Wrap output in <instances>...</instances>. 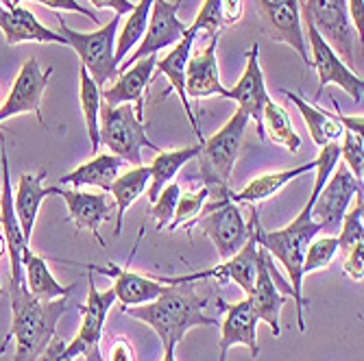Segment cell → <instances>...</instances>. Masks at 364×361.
Segmentation results:
<instances>
[{"label": "cell", "mask_w": 364, "mask_h": 361, "mask_svg": "<svg viewBox=\"0 0 364 361\" xmlns=\"http://www.w3.org/2000/svg\"><path fill=\"white\" fill-rule=\"evenodd\" d=\"M11 331L16 340L14 361H40L55 338L59 318L68 309V296L55 301H38L26 283L11 285Z\"/></svg>", "instance_id": "obj_3"}, {"label": "cell", "mask_w": 364, "mask_h": 361, "mask_svg": "<svg viewBox=\"0 0 364 361\" xmlns=\"http://www.w3.org/2000/svg\"><path fill=\"white\" fill-rule=\"evenodd\" d=\"M203 228V233L212 240L218 257L225 261L229 257H234L251 238L253 222H245L242 211L236 203L229 201V194L225 199H216L205 203L201 216L194 220Z\"/></svg>", "instance_id": "obj_8"}, {"label": "cell", "mask_w": 364, "mask_h": 361, "mask_svg": "<svg viewBox=\"0 0 364 361\" xmlns=\"http://www.w3.org/2000/svg\"><path fill=\"white\" fill-rule=\"evenodd\" d=\"M44 177H46V170H42L40 174H20L18 189L14 196L16 218L20 224V231L28 244H31V235H33V226H36V220H38L40 205L48 196V189L42 185Z\"/></svg>", "instance_id": "obj_25"}, {"label": "cell", "mask_w": 364, "mask_h": 361, "mask_svg": "<svg viewBox=\"0 0 364 361\" xmlns=\"http://www.w3.org/2000/svg\"><path fill=\"white\" fill-rule=\"evenodd\" d=\"M284 281L279 279L275 266H273V257L259 248L257 252V274H255V283L251 287V291L247 294V299L251 301V307L257 316L259 322H267L271 326V331L275 338H279L282 333V309L286 303H290L292 299L288 294L279 291V285Z\"/></svg>", "instance_id": "obj_12"}, {"label": "cell", "mask_w": 364, "mask_h": 361, "mask_svg": "<svg viewBox=\"0 0 364 361\" xmlns=\"http://www.w3.org/2000/svg\"><path fill=\"white\" fill-rule=\"evenodd\" d=\"M247 126H249V118L245 111L238 109L223 124L220 130H216L212 138H208L201 144L198 163H201V177H203V185L210 191V201L225 199L231 191L229 179L238 161Z\"/></svg>", "instance_id": "obj_5"}, {"label": "cell", "mask_w": 364, "mask_h": 361, "mask_svg": "<svg viewBox=\"0 0 364 361\" xmlns=\"http://www.w3.org/2000/svg\"><path fill=\"white\" fill-rule=\"evenodd\" d=\"M0 5H3V7H14V0H0Z\"/></svg>", "instance_id": "obj_49"}, {"label": "cell", "mask_w": 364, "mask_h": 361, "mask_svg": "<svg viewBox=\"0 0 364 361\" xmlns=\"http://www.w3.org/2000/svg\"><path fill=\"white\" fill-rule=\"evenodd\" d=\"M98 138L101 146H105L112 155L120 157L124 163H131L134 168L142 166V148H151L155 152L161 150L149 135L144 122L136 118L134 105H101V126H98Z\"/></svg>", "instance_id": "obj_7"}, {"label": "cell", "mask_w": 364, "mask_h": 361, "mask_svg": "<svg viewBox=\"0 0 364 361\" xmlns=\"http://www.w3.org/2000/svg\"><path fill=\"white\" fill-rule=\"evenodd\" d=\"M22 268H24V279H26V287L28 291L36 296L38 301H55V299H63V296H70L75 283L68 285H61L50 268H48V261L46 257L33 252L31 248L24 250L22 255Z\"/></svg>", "instance_id": "obj_24"}, {"label": "cell", "mask_w": 364, "mask_h": 361, "mask_svg": "<svg viewBox=\"0 0 364 361\" xmlns=\"http://www.w3.org/2000/svg\"><path fill=\"white\" fill-rule=\"evenodd\" d=\"M336 255H338V238L336 235L314 238L304 257V277L329 268V264H332Z\"/></svg>", "instance_id": "obj_34"}, {"label": "cell", "mask_w": 364, "mask_h": 361, "mask_svg": "<svg viewBox=\"0 0 364 361\" xmlns=\"http://www.w3.org/2000/svg\"><path fill=\"white\" fill-rule=\"evenodd\" d=\"M48 196H61L68 205V220L79 228V231H87L92 233V238L105 248V240L101 235V224L109 218V213L116 209L114 201L107 199V194H92V191H83V189H70V187H46Z\"/></svg>", "instance_id": "obj_15"}, {"label": "cell", "mask_w": 364, "mask_h": 361, "mask_svg": "<svg viewBox=\"0 0 364 361\" xmlns=\"http://www.w3.org/2000/svg\"><path fill=\"white\" fill-rule=\"evenodd\" d=\"M5 250H7V242H5V235H3V233H0V259H3Z\"/></svg>", "instance_id": "obj_48"}, {"label": "cell", "mask_w": 364, "mask_h": 361, "mask_svg": "<svg viewBox=\"0 0 364 361\" xmlns=\"http://www.w3.org/2000/svg\"><path fill=\"white\" fill-rule=\"evenodd\" d=\"M57 24H59L57 33L65 40V46H70L79 55L81 65L90 72V77L98 87L103 89L105 83L118 77L120 63L116 61L114 50H116V33L120 30V16L114 13V18L105 26L92 33L70 28L59 13H57Z\"/></svg>", "instance_id": "obj_6"}, {"label": "cell", "mask_w": 364, "mask_h": 361, "mask_svg": "<svg viewBox=\"0 0 364 361\" xmlns=\"http://www.w3.org/2000/svg\"><path fill=\"white\" fill-rule=\"evenodd\" d=\"M116 303V291L98 289L94 281V272L87 270V299L81 309V329L70 344H63L61 340L53 338L48 348L42 355V361H61V359H77L83 357L85 361H103L101 355V340L109 309Z\"/></svg>", "instance_id": "obj_4"}, {"label": "cell", "mask_w": 364, "mask_h": 361, "mask_svg": "<svg viewBox=\"0 0 364 361\" xmlns=\"http://www.w3.org/2000/svg\"><path fill=\"white\" fill-rule=\"evenodd\" d=\"M314 166H316V163L310 161V163H301V166L290 168V170L262 174V177L249 181V185L245 189H240V191H229V201L236 203V205H240V203H251V205L264 203V201H269L271 196L279 194L290 181L299 179L306 172H312Z\"/></svg>", "instance_id": "obj_26"}, {"label": "cell", "mask_w": 364, "mask_h": 361, "mask_svg": "<svg viewBox=\"0 0 364 361\" xmlns=\"http://www.w3.org/2000/svg\"><path fill=\"white\" fill-rule=\"evenodd\" d=\"M218 309L225 311V320L218 324L220 329V359L225 361L227 352L231 346H247L251 350V357L257 359L259 355V344H257V316L251 307V301L245 299L240 303H225L223 299L218 301Z\"/></svg>", "instance_id": "obj_19"}, {"label": "cell", "mask_w": 364, "mask_h": 361, "mask_svg": "<svg viewBox=\"0 0 364 361\" xmlns=\"http://www.w3.org/2000/svg\"><path fill=\"white\" fill-rule=\"evenodd\" d=\"M198 155H201V144L177 148V150H159L149 166V174H151V181L146 187L149 201L153 203L159 196V191L168 183H173V179L177 177V172L186 166V163H190Z\"/></svg>", "instance_id": "obj_28"}, {"label": "cell", "mask_w": 364, "mask_h": 361, "mask_svg": "<svg viewBox=\"0 0 364 361\" xmlns=\"http://www.w3.org/2000/svg\"><path fill=\"white\" fill-rule=\"evenodd\" d=\"M245 13V0H223V22L236 24Z\"/></svg>", "instance_id": "obj_44"}, {"label": "cell", "mask_w": 364, "mask_h": 361, "mask_svg": "<svg viewBox=\"0 0 364 361\" xmlns=\"http://www.w3.org/2000/svg\"><path fill=\"white\" fill-rule=\"evenodd\" d=\"M179 196H181V185L173 181V183H168L166 187H164L157 199L151 203V218L157 224V231H164V228L171 224V220L175 216V209H177Z\"/></svg>", "instance_id": "obj_36"}, {"label": "cell", "mask_w": 364, "mask_h": 361, "mask_svg": "<svg viewBox=\"0 0 364 361\" xmlns=\"http://www.w3.org/2000/svg\"><path fill=\"white\" fill-rule=\"evenodd\" d=\"M0 30L5 33V40L9 46H16V44H26V42H33V44H63L65 46V40L59 35L57 30L44 26L36 13L26 7H20V5H14V7H3L0 5Z\"/></svg>", "instance_id": "obj_22"}, {"label": "cell", "mask_w": 364, "mask_h": 361, "mask_svg": "<svg viewBox=\"0 0 364 361\" xmlns=\"http://www.w3.org/2000/svg\"><path fill=\"white\" fill-rule=\"evenodd\" d=\"M103 361H136V350L124 338H114Z\"/></svg>", "instance_id": "obj_41"}, {"label": "cell", "mask_w": 364, "mask_h": 361, "mask_svg": "<svg viewBox=\"0 0 364 361\" xmlns=\"http://www.w3.org/2000/svg\"><path fill=\"white\" fill-rule=\"evenodd\" d=\"M343 272L355 281V283H362L364 279V240L353 244L345 257V264H343Z\"/></svg>", "instance_id": "obj_40"}, {"label": "cell", "mask_w": 364, "mask_h": 361, "mask_svg": "<svg viewBox=\"0 0 364 361\" xmlns=\"http://www.w3.org/2000/svg\"><path fill=\"white\" fill-rule=\"evenodd\" d=\"M334 107H336V101H334ZM334 118H336V122H338L345 130H349V133L360 135V138L364 135V118H362V113H355V116H343V113L338 111V107H336Z\"/></svg>", "instance_id": "obj_42"}, {"label": "cell", "mask_w": 364, "mask_h": 361, "mask_svg": "<svg viewBox=\"0 0 364 361\" xmlns=\"http://www.w3.org/2000/svg\"><path fill=\"white\" fill-rule=\"evenodd\" d=\"M61 361H75V359H61Z\"/></svg>", "instance_id": "obj_52"}, {"label": "cell", "mask_w": 364, "mask_h": 361, "mask_svg": "<svg viewBox=\"0 0 364 361\" xmlns=\"http://www.w3.org/2000/svg\"><path fill=\"white\" fill-rule=\"evenodd\" d=\"M343 144H341V157L345 159V166L349 168V172L362 181L364 179V146H362V138L353 135L349 130L343 128Z\"/></svg>", "instance_id": "obj_37"}, {"label": "cell", "mask_w": 364, "mask_h": 361, "mask_svg": "<svg viewBox=\"0 0 364 361\" xmlns=\"http://www.w3.org/2000/svg\"><path fill=\"white\" fill-rule=\"evenodd\" d=\"M79 103H81V111L85 118V126H87V135L92 142V155L98 152L101 148V138H98V126H101V105H103V96H101V87L94 83V79L90 77V72L79 63Z\"/></svg>", "instance_id": "obj_30"}, {"label": "cell", "mask_w": 364, "mask_h": 361, "mask_svg": "<svg viewBox=\"0 0 364 361\" xmlns=\"http://www.w3.org/2000/svg\"><path fill=\"white\" fill-rule=\"evenodd\" d=\"M90 5L94 9H114L116 16H127L131 9H134V3H131V0H90Z\"/></svg>", "instance_id": "obj_45"}, {"label": "cell", "mask_w": 364, "mask_h": 361, "mask_svg": "<svg viewBox=\"0 0 364 361\" xmlns=\"http://www.w3.org/2000/svg\"><path fill=\"white\" fill-rule=\"evenodd\" d=\"M223 0H203L201 9H198L192 26L198 30V35L201 33H208L212 38L214 33H218L223 28Z\"/></svg>", "instance_id": "obj_38"}, {"label": "cell", "mask_w": 364, "mask_h": 361, "mask_svg": "<svg viewBox=\"0 0 364 361\" xmlns=\"http://www.w3.org/2000/svg\"><path fill=\"white\" fill-rule=\"evenodd\" d=\"M208 301L198 296L194 283H175L166 285L159 296L146 305L127 307L134 320L149 324L157 333L164 348L175 346L186 338V333L194 326H218L220 322L205 313Z\"/></svg>", "instance_id": "obj_1"}, {"label": "cell", "mask_w": 364, "mask_h": 361, "mask_svg": "<svg viewBox=\"0 0 364 361\" xmlns=\"http://www.w3.org/2000/svg\"><path fill=\"white\" fill-rule=\"evenodd\" d=\"M282 94H286L288 101L299 109L308 130H310V138L312 142L323 148L327 144H338L341 138H343V126L336 122L334 113H329L321 107H316L314 103H308L306 98H301L296 91H290V89H282Z\"/></svg>", "instance_id": "obj_27"}, {"label": "cell", "mask_w": 364, "mask_h": 361, "mask_svg": "<svg viewBox=\"0 0 364 361\" xmlns=\"http://www.w3.org/2000/svg\"><path fill=\"white\" fill-rule=\"evenodd\" d=\"M225 98L238 103V109L247 113L249 122L251 120L255 122V130H257L259 140H267V135H264V126H262V111L271 98L267 94V83H264V74L259 68V44L257 42L253 44V48L247 55V65H245V72H242L240 81L231 89H227Z\"/></svg>", "instance_id": "obj_17"}, {"label": "cell", "mask_w": 364, "mask_h": 361, "mask_svg": "<svg viewBox=\"0 0 364 361\" xmlns=\"http://www.w3.org/2000/svg\"><path fill=\"white\" fill-rule=\"evenodd\" d=\"M9 342H11V335L7 333V338L3 340V344H0V357H3V355L7 352V346H9Z\"/></svg>", "instance_id": "obj_47"}, {"label": "cell", "mask_w": 364, "mask_h": 361, "mask_svg": "<svg viewBox=\"0 0 364 361\" xmlns=\"http://www.w3.org/2000/svg\"><path fill=\"white\" fill-rule=\"evenodd\" d=\"M161 361H177V359H175V346L164 348V357H161Z\"/></svg>", "instance_id": "obj_46"}, {"label": "cell", "mask_w": 364, "mask_h": 361, "mask_svg": "<svg viewBox=\"0 0 364 361\" xmlns=\"http://www.w3.org/2000/svg\"><path fill=\"white\" fill-rule=\"evenodd\" d=\"M321 233V224L312 220V199L304 205L288 226L279 228V231H264L259 226L257 213H253V235L259 248L267 250L271 257H275L284 266L290 289H292V303L296 307V324L299 331H306V296H304V257L310 246V242Z\"/></svg>", "instance_id": "obj_2"}, {"label": "cell", "mask_w": 364, "mask_h": 361, "mask_svg": "<svg viewBox=\"0 0 364 361\" xmlns=\"http://www.w3.org/2000/svg\"><path fill=\"white\" fill-rule=\"evenodd\" d=\"M155 65H157V55H151V57H144L136 63H131L127 70L118 72V79L114 81V85L101 89L103 103L112 107L122 105V103L134 105L136 118L144 122V94L155 79Z\"/></svg>", "instance_id": "obj_18"}, {"label": "cell", "mask_w": 364, "mask_h": 361, "mask_svg": "<svg viewBox=\"0 0 364 361\" xmlns=\"http://www.w3.org/2000/svg\"><path fill=\"white\" fill-rule=\"evenodd\" d=\"M362 213H364V201H362V191L355 194V203L351 209H347L345 218H343V228L338 231V250H343L345 255L349 252V248L358 242L364 240V222H362Z\"/></svg>", "instance_id": "obj_35"}, {"label": "cell", "mask_w": 364, "mask_h": 361, "mask_svg": "<svg viewBox=\"0 0 364 361\" xmlns=\"http://www.w3.org/2000/svg\"><path fill=\"white\" fill-rule=\"evenodd\" d=\"M149 181H151V174H149V166H138V168H131L129 172L120 174L112 187H109V194H112V201L116 205V235L122 233V220H124V213L127 209L134 205L140 196L146 191L149 187Z\"/></svg>", "instance_id": "obj_29"}, {"label": "cell", "mask_w": 364, "mask_h": 361, "mask_svg": "<svg viewBox=\"0 0 364 361\" xmlns=\"http://www.w3.org/2000/svg\"><path fill=\"white\" fill-rule=\"evenodd\" d=\"M22 0H14V5H20ZM31 3H40V5H44V7H48V9H53V11H70V13H79V16H85V18H90L94 24H98L101 22V18H98V13L94 11V9H90V7H83L81 3H77V0H31Z\"/></svg>", "instance_id": "obj_39"}, {"label": "cell", "mask_w": 364, "mask_h": 361, "mask_svg": "<svg viewBox=\"0 0 364 361\" xmlns=\"http://www.w3.org/2000/svg\"><path fill=\"white\" fill-rule=\"evenodd\" d=\"M0 291H3V281H0Z\"/></svg>", "instance_id": "obj_51"}, {"label": "cell", "mask_w": 364, "mask_h": 361, "mask_svg": "<svg viewBox=\"0 0 364 361\" xmlns=\"http://www.w3.org/2000/svg\"><path fill=\"white\" fill-rule=\"evenodd\" d=\"M144 238V228L138 233V242L134 244V252L129 257V264L131 259H134L140 242ZM129 264L122 268V266H116V264H107V266H85L87 270L92 272H98V274H105V277H112L114 279V291H116V301L120 305V309H127V307H138V305H146L151 301H155L159 294L166 289V285L155 281L151 274H138L134 270H129Z\"/></svg>", "instance_id": "obj_16"}, {"label": "cell", "mask_w": 364, "mask_h": 361, "mask_svg": "<svg viewBox=\"0 0 364 361\" xmlns=\"http://www.w3.org/2000/svg\"><path fill=\"white\" fill-rule=\"evenodd\" d=\"M208 199H210V191H208L205 185L201 189H196V191H186V194L181 191L179 201H177L175 216H173L171 224L166 226L168 231H175V228H179V226H186V231H190V228L194 226V220L201 216Z\"/></svg>", "instance_id": "obj_33"}, {"label": "cell", "mask_w": 364, "mask_h": 361, "mask_svg": "<svg viewBox=\"0 0 364 361\" xmlns=\"http://www.w3.org/2000/svg\"><path fill=\"white\" fill-rule=\"evenodd\" d=\"M262 126H264V135H267L271 142L284 146L290 152H299L301 138L296 135L290 113L282 105H277L273 101L267 103V107L262 111Z\"/></svg>", "instance_id": "obj_32"}, {"label": "cell", "mask_w": 364, "mask_h": 361, "mask_svg": "<svg viewBox=\"0 0 364 361\" xmlns=\"http://www.w3.org/2000/svg\"><path fill=\"white\" fill-rule=\"evenodd\" d=\"M358 191H362V181L349 172L345 163L336 166L332 177L312 201V220L321 224V231L338 233V226Z\"/></svg>", "instance_id": "obj_11"}, {"label": "cell", "mask_w": 364, "mask_h": 361, "mask_svg": "<svg viewBox=\"0 0 364 361\" xmlns=\"http://www.w3.org/2000/svg\"><path fill=\"white\" fill-rule=\"evenodd\" d=\"M179 5H181V0H175V3H168V0H155L151 16H149V26L144 30L138 48L131 50L129 59L124 63H120L118 72L127 70L131 63H136L144 57L157 55L164 48H173L179 44V40L188 30V26L177 18Z\"/></svg>", "instance_id": "obj_10"}, {"label": "cell", "mask_w": 364, "mask_h": 361, "mask_svg": "<svg viewBox=\"0 0 364 361\" xmlns=\"http://www.w3.org/2000/svg\"><path fill=\"white\" fill-rule=\"evenodd\" d=\"M50 74H53V68L42 70L40 61L36 57H28L11 85L7 101L0 105V124L9 118H16L20 113H28V111H33L40 122H44L42 120V96L48 87Z\"/></svg>", "instance_id": "obj_14"}, {"label": "cell", "mask_w": 364, "mask_h": 361, "mask_svg": "<svg viewBox=\"0 0 364 361\" xmlns=\"http://www.w3.org/2000/svg\"><path fill=\"white\" fill-rule=\"evenodd\" d=\"M0 105H3V94H0Z\"/></svg>", "instance_id": "obj_50"}, {"label": "cell", "mask_w": 364, "mask_h": 361, "mask_svg": "<svg viewBox=\"0 0 364 361\" xmlns=\"http://www.w3.org/2000/svg\"><path fill=\"white\" fill-rule=\"evenodd\" d=\"M301 11L308 13L316 30L336 50V55L345 63H351L353 28L347 16V0H306Z\"/></svg>", "instance_id": "obj_13"}, {"label": "cell", "mask_w": 364, "mask_h": 361, "mask_svg": "<svg viewBox=\"0 0 364 361\" xmlns=\"http://www.w3.org/2000/svg\"><path fill=\"white\" fill-rule=\"evenodd\" d=\"M153 3L155 0H138L134 9L127 13L124 24H120V33L116 38V50H114V57L118 63H122V59H127V55L134 50V46L140 44L144 30L149 26V16L153 9Z\"/></svg>", "instance_id": "obj_31"}, {"label": "cell", "mask_w": 364, "mask_h": 361, "mask_svg": "<svg viewBox=\"0 0 364 361\" xmlns=\"http://www.w3.org/2000/svg\"><path fill=\"white\" fill-rule=\"evenodd\" d=\"M304 13V11H301ZM306 26H308V38L306 42L310 44V68L316 70L318 74V87L314 94V105L321 101L323 89L327 85H338L345 89V94L351 96L353 103H362V91H364V81L358 77L349 65L336 55V50L325 42V38L316 30L308 13H304Z\"/></svg>", "instance_id": "obj_9"}, {"label": "cell", "mask_w": 364, "mask_h": 361, "mask_svg": "<svg viewBox=\"0 0 364 361\" xmlns=\"http://www.w3.org/2000/svg\"><path fill=\"white\" fill-rule=\"evenodd\" d=\"M124 166V161L112 152H96L92 159H87L81 166H77L73 172L61 174L57 179L59 187L73 185V189H83V187H96L109 191L112 183L120 177V170Z\"/></svg>", "instance_id": "obj_23"}, {"label": "cell", "mask_w": 364, "mask_h": 361, "mask_svg": "<svg viewBox=\"0 0 364 361\" xmlns=\"http://www.w3.org/2000/svg\"><path fill=\"white\" fill-rule=\"evenodd\" d=\"M218 33L210 38L208 46L190 52L188 65H186V96L201 101V98L220 96L225 98L227 87L220 83V70H218Z\"/></svg>", "instance_id": "obj_20"}, {"label": "cell", "mask_w": 364, "mask_h": 361, "mask_svg": "<svg viewBox=\"0 0 364 361\" xmlns=\"http://www.w3.org/2000/svg\"><path fill=\"white\" fill-rule=\"evenodd\" d=\"M347 16H349L351 28L362 38V33H364V0H347Z\"/></svg>", "instance_id": "obj_43"}, {"label": "cell", "mask_w": 364, "mask_h": 361, "mask_svg": "<svg viewBox=\"0 0 364 361\" xmlns=\"http://www.w3.org/2000/svg\"><path fill=\"white\" fill-rule=\"evenodd\" d=\"M198 38V30L190 24L188 30H186V35L179 40L177 46L168 48V52L164 55L161 59H157V65H155V74H161V77H166L171 87L177 91L179 96V101L186 109V116L194 128V135L198 138V144H203V133H201V128H198V122H196V116L190 107V98L186 96V65H188V59H190V52H192V46Z\"/></svg>", "instance_id": "obj_21"}]
</instances>
